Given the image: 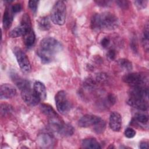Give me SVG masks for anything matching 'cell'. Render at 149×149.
I'll return each mask as SVG.
<instances>
[{"label": "cell", "instance_id": "cell-7", "mask_svg": "<svg viewBox=\"0 0 149 149\" xmlns=\"http://www.w3.org/2000/svg\"><path fill=\"white\" fill-rule=\"evenodd\" d=\"M13 53L20 69L24 72H29L31 70V65L25 52L21 48L15 47Z\"/></svg>", "mask_w": 149, "mask_h": 149}, {"label": "cell", "instance_id": "cell-24", "mask_svg": "<svg viewBox=\"0 0 149 149\" xmlns=\"http://www.w3.org/2000/svg\"><path fill=\"white\" fill-rule=\"evenodd\" d=\"M134 119L137 122L142 123V124H146L147 123L148 121V116L147 114H145L144 113H137L135 115Z\"/></svg>", "mask_w": 149, "mask_h": 149}, {"label": "cell", "instance_id": "cell-26", "mask_svg": "<svg viewBox=\"0 0 149 149\" xmlns=\"http://www.w3.org/2000/svg\"><path fill=\"white\" fill-rule=\"evenodd\" d=\"M136 134V131L131 127L127 128L125 131V136L129 139L134 137L135 136Z\"/></svg>", "mask_w": 149, "mask_h": 149}, {"label": "cell", "instance_id": "cell-33", "mask_svg": "<svg viewBox=\"0 0 149 149\" xmlns=\"http://www.w3.org/2000/svg\"><path fill=\"white\" fill-rule=\"evenodd\" d=\"M107 56L108 58L111 60H113L115 58L116 56V52L114 49H111L108 51L107 53Z\"/></svg>", "mask_w": 149, "mask_h": 149}, {"label": "cell", "instance_id": "cell-5", "mask_svg": "<svg viewBox=\"0 0 149 149\" xmlns=\"http://www.w3.org/2000/svg\"><path fill=\"white\" fill-rule=\"evenodd\" d=\"M123 81L132 87L146 86L148 84V77L141 73H130L122 78Z\"/></svg>", "mask_w": 149, "mask_h": 149}, {"label": "cell", "instance_id": "cell-31", "mask_svg": "<svg viewBox=\"0 0 149 149\" xmlns=\"http://www.w3.org/2000/svg\"><path fill=\"white\" fill-rule=\"evenodd\" d=\"M110 43V39L107 37H104L101 41V46L104 48H106L107 47L109 44Z\"/></svg>", "mask_w": 149, "mask_h": 149}, {"label": "cell", "instance_id": "cell-8", "mask_svg": "<svg viewBox=\"0 0 149 149\" xmlns=\"http://www.w3.org/2000/svg\"><path fill=\"white\" fill-rule=\"evenodd\" d=\"M21 96L24 102L30 106H35L41 101L33 89L31 88V87L22 90Z\"/></svg>", "mask_w": 149, "mask_h": 149}, {"label": "cell", "instance_id": "cell-11", "mask_svg": "<svg viewBox=\"0 0 149 149\" xmlns=\"http://www.w3.org/2000/svg\"><path fill=\"white\" fill-rule=\"evenodd\" d=\"M37 143L41 147L48 148L52 147L54 144L55 140L51 134L44 132L38 136Z\"/></svg>", "mask_w": 149, "mask_h": 149}, {"label": "cell", "instance_id": "cell-16", "mask_svg": "<svg viewBox=\"0 0 149 149\" xmlns=\"http://www.w3.org/2000/svg\"><path fill=\"white\" fill-rule=\"evenodd\" d=\"M33 90L41 101H44L47 97V91L44 84L40 81H36L33 85Z\"/></svg>", "mask_w": 149, "mask_h": 149}, {"label": "cell", "instance_id": "cell-29", "mask_svg": "<svg viewBox=\"0 0 149 149\" xmlns=\"http://www.w3.org/2000/svg\"><path fill=\"white\" fill-rule=\"evenodd\" d=\"M148 1L146 0H139V1H136L134 2V3L136 4V6L139 9H143L145 8L147 6Z\"/></svg>", "mask_w": 149, "mask_h": 149}, {"label": "cell", "instance_id": "cell-17", "mask_svg": "<svg viewBox=\"0 0 149 149\" xmlns=\"http://www.w3.org/2000/svg\"><path fill=\"white\" fill-rule=\"evenodd\" d=\"M11 77L14 83L20 90V91L30 87V84L28 80L24 79L15 74H12Z\"/></svg>", "mask_w": 149, "mask_h": 149}, {"label": "cell", "instance_id": "cell-6", "mask_svg": "<svg viewBox=\"0 0 149 149\" xmlns=\"http://www.w3.org/2000/svg\"><path fill=\"white\" fill-rule=\"evenodd\" d=\"M57 110L62 114H66L71 108L70 102L66 93L63 90L59 91L55 97Z\"/></svg>", "mask_w": 149, "mask_h": 149}, {"label": "cell", "instance_id": "cell-18", "mask_svg": "<svg viewBox=\"0 0 149 149\" xmlns=\"http://www.w3.org/2000/svg\"><path fill=\"white\" fill-rule=\"evenodd\" d=\"M56 132L63 136H70L73 134L74 128L70 125L62 122Z\"/></svg>", "mask_w": 149, "mask_h": 149}, {"label": "cell", "instance_id": "cell-9", "mask_svg": "<svg viewBox=\"0 0 149 149\" xmlns=\"http://www.w3.org/2000/svg\"><path fill=\"white\" fill-rule=\"evenodd\" d=\"M102 119L96 115L87 114L83 116L79 120L78 125L81 127H92L93 129L96 126Z\"/></svg>", "mask_w": 149, "mask_h": 149}, {"label": "cell", "instance_id": "cell-25", "mask_svg": "<svg viewBox=\"0 0 149 149\" xmlns=\"http://www.w3.org/2000/svg\"><path fill=\"white\" fill-rule=\"evenodd\" d=\"M12 107L10 106V105L6 104H1V115L5 116L7 114H9L12 111Z\"/></svg>", "mask_w": 149, "mask_h": 149}, {"label": "cell", "instance_id": "cell-3", "mask_svg": "<svg viewBox=\"0 0 149 149\" xmlns=\"http://www.w3.org/2000/svg\"><path fill=\"white\" fill-rule=\"evenodd\" d=\"M66 18V5L62 1H57L53 6L51 12L52 22L57 25L64 24Z\"/></svg>", "mask_w": 149, "mask_h": 149}, {"label": "cell", "instance_id": "cell-35", "mask_svg": "<svg viewBox=\"0 0 149 149\" xmlns=\"http://www.w3.org/2000/svg\"><path fill=\"white\" fill-rule=\"evenodd\" d=\"M140 148L141 149H145V148H148V144L147 142L146 141H143L140 143Z\"/></svg>", "mask_w": 149, "mask_h": 149}, {"label": "cell", "instance_id": "cell-10", "mask_svg": "<svg viewBox=\"0 0 149 149\" xmlns=\"http://www.w3.org/2000/svg\"><path fill=\"white\" fill-rule=\"evenodd\" d=\"M148 86L132 87L129 91V98H141L148 100Z\"/></svg>", "mask_w": 149, "mask_h": 149}, {"label": "cell", "instance_id": "cell-14", "mask_svg": "<svg viewBox=\"0 0 149 149\" xmlns=\"http://www.w3.org/2000/svg\"><path fill=\"white\" fill-rule=\"evenodd\" d=\"M127 104L139 110L145 111L148 109V100L146 99H141V98H129L127 101Z\"/></svg>", "mask_w": 149, "mask_h": 149}, {"label": "cell", "instance_id": "cell-13", "mask_svg": "<svg viewBox=\"0 0 149 149\" xmlns=\"http://www.w3.org/2000/svg\"><path fill=\"white\" fill-rule=\"evenodd\" d=\"M109 125L114 132H119L122 128V117L117 112H113L109 116Z\"/></svg>", "mask_w": 149, "mask_h": 149}, {"label": "cell", "instance_id": "cell-20", "mask_svg": "<svg viewBox=\"0 0 149 149\" xmlns=\"http://www.w3.org/2000/svg\"><path fill=\"white\" fill-rule=\"evenodd\" d=\"M23 38L24 44L27 47L29 48L32 47L34 45L36 40L35 33L33 30V29H31L27 33H26L23 36Z\"/></svg>", "mask_w": 149, "mask_h": 149}, {"label": "cell", "instance_id": "cell-4", "mask_svg": "<svg viewBox=\"0 0 149 149\" xmlns=\"http://www.w3.org/2000/svg\"><path fill=\"white\" fill-rule=\"evenodd\" d=\"M31 29V25L30 16L27 13H25L22 17L20 24L12 30L9 32V36L11 38H16L23 36Z\"/></svg>", "mask_w": 149, "mask_h": 149}, {"label": "cell", "instance_id": "cell-22", "mask_svg": "<svg viewBox=\"0 0 149 149\" xmlns=\"http://www.w3.org/2000/svg\"><path fill=\"white\" fill-rule=\"evenodd\" d=\"M37 24L38 28L42 31L48 30L51 27L50 20L47 16H44L39 18L37 21Z\"/></svg>", "mask_w": 149, "mask_h": 149}, {"label": "cell", "instance_id": "cell-12", "mask_svg": "<svg viewBox=\"0 0 149 149\" xmlns=\"http://www.w3.org/2000/svg\"><path fill=\"white\" fill-rule=\"evenodd\" d=\"M16 94V90L12 85L5 83L0 87L1 99H9L13 97Z\"/></svg>", "mask_w": 149, "mask_h": 149}, {"label": "cell", "instance_id": "cell-1", "mask_svg": "<svg viewBox=\"0 0 149 149\" xmlns=\"http://www.w3.org/2000/svg\"><path fill=\"white\" fill-rule=\"evenodd\" d=\"M62 49V45L57 40L53 37H46L41 41L37 49V55L42 63H48Z\"/></svg>", "mask_w": 149, "mask_h": 149}, {"label": "cell", "instance_id": "cell-32", "mask_svg": "<svg viewBox=\"0 0 149 149\" xmlns=\"http://www.w3.org/2000/svg\"><path fill=\"white\" fill-rule=\"evenodd\" d=\"M11 8L14 13L19 12L22 10V6L20 3H15L13 5L11 6Z\"/></svg>", "mask_w": 149, "mask_h": 149}, {"label": "cell", "instance_id": "cell-15", "mask_svg": "<svg viewBox=\"0 0 149 149\" xmlns=\"http://www.w3.org/2000/svg\"><path fill=\"white\" fill-rule=\"evenodd\" d=\"M14 13L12 10L11 6L6 8L3 16V26L4 29H8L11 26L13 19Z\"/></svg>", "mask_w": 149, "mask_h": 149}, {"label": "cell", "instance_id": "cell-28", "mask_svg": "<svg viewBox=\"0 0 149 149\" xmlns=\"http://www.w3.org/2000/svg\"><path fill=\"white\" fill-rule=\"evenodd\" d=\"M107 79H108V77L107 74L103 73H99L96 76V80L99 83H103L106 81H107Z\"/></svg>", "mask_w": 149, "mask_h": 149}, {"label": "cell", "instance_id": "cell-19", "mask_svg": "<svg viewBox=\"0 0 149 149\" xmlns=\"http://www.w3.org/2000/svg\"><path fill=\"white\" fill-rule=\"evenodd\" d=\"M81 145L82 147L85 148L99 149L101 148L100 143L97 141L96 139L93 138H88L83 140Z\"/></svg>", "mask_w": 149, "mask_h": 149}, {"label": "cell", "instance_id": "cell-27", "mask_svg": "<svg viewBox=\"0 0 149 149\" xmlns=\"http://www.w3.org/2000/svg\"><path fill=\"white\" fill-rule=\"evenodd\" d=\"M38 1H29V7L33 13H36L37 10Z\"/></svg>", "mask_w": 149, "mask_h": 149}, {"label": "cell", "instance_id": "cell-30", "mask_svg": "<svg viewBox=\"0 0 149 149\" xmlns=\"http://www.w3.org/2000/svg\"><path fill=\"white\" fill-rule=\"evenodd\" d=\"M116 2L121 8L123 9H127L129 6V2L127 1H116Z\"/></svg>", "mask_w": 149, "mask_h": 149}, {"label": "cell", "instance_id": "cell-2", "mask_svg": "<svg viewBox=\"0 0 149 149\" xmlns=\"http://www.w3.org/2000/svg\"><path fill=\"white\" fill-rule=\"evenodd\" d=\"M118 25V17L109 12L96 13L93 16L91 20V27L95 31L111 30L117 28Z\"/></svg>", "mask_w": 149, "mask_h": 149}, {"label": "cell", "instance_id": "cell-21", "mask_svg": "<svg viewBox=\"0 0 149 149\" xmlns=\"http://www.w3.org/2000/svg\"><path fill=\"white\" fill-rule=\"evenodd\" d=\"M40 109L42 112L49 118H52L58 116L56 112L53 109V108L49 105L45 104H41L40 105Z\"/></svg>", "mask_w": 149, "mask_h": 149}, {"label": "cell", "instance_id": "cell-34", "mask_svg": "<svg viewBox=\"0 0 149 149\" xmlns=\"http://www.w3.org/2000/svg\"><path fill=\"white\" fill-rule=\"evenodd\" d=\"M95 2L98 5H100V6H107L110 4L111 1L102 0V1H95Z\"/></svg>", "mask_w": 149, "mask_h": 149}, {"label": "cell", "instance_id": "cell-23", "mask_svg": "<svg viewBox=\"0 0 149 149\" xmlns=\"http://www.w3.org/2000/svg\"><path fill=\"white\" fill-rule=\"evenodd\" d=\"M118 63L121 68H122L126 71H128V72L130 71L133 68L132 62L127 59H125V58L120 59L118 60Z\"/></svg>", "mask_w": 149, "mask_h": 149}]
</instances>
